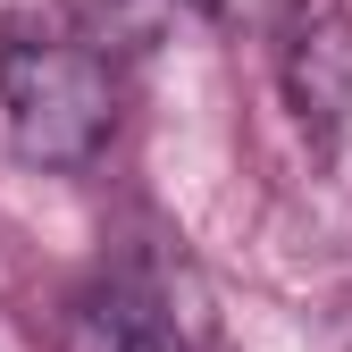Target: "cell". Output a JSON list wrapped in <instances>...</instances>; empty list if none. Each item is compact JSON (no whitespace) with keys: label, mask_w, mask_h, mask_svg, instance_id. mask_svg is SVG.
Here are the masks:
<instances>
[{"label":"cell","mask_w":352,"mask_h":352,"mask_svg":"<svg viewBox=\"0 0 352 352\" xmlns=\"http://www.w3.org/2000/svg\"><path fill=\"white\" fill-rule=\"evenodd\" d=\"M59 352H193L176 311L135 277H93L59 311Z\"/></svg>","instance_id":"cell-3"},{"label":"cell","mask_w":352,"mask_h":352,"mask_svg":"<svg viewBox=\"0 0 352 352\" xmlns=\"http://www.w3.org/2000/svg\"><path fill=\"white\" fill-rule=\"evenodd\" d=\"M285 101L319 151L344 143L352 126V17L344 9H302L285 34Z\"/></svg>","instance_id":"cell-2"},{"label":"cell","mask_w":352,"mask_h":352,"mask_svg":"<svg viewBox=\"0 0 352 352\" xmlns=\"http://www.w3.org/2000/svg\"><path fill=\"white\" fill-rule=\"evenodd\" d=\"M0 126L17 160L34 168H84L101 160L118 126V84L93 34L51 25V17H9L0 25Z\"/></svg>","instance_id":"cell-1"},{"label":"cell","mask_w":352,"mask_h":352,"mask_svg":"<svg viewBox=\"0 0 352 352\" xmlns=\"http://www.w3.org/2000/svg\"><path fill=\"white\" fill-rule=\"evenodd\" d=\"M76 9H84V34L93 42H109V51H151L176 0H76Z\"/></svg>","instance_id":"cell-4"},{"label":"cell","mask_w":352,"mask_h":352,"mask_svg":"<svg viewBox=\"0 0 352 352\" xmlns=\"http://www.w3.org/2000/svg\"><path fill=\"white\" fill-rule=\"evenodd\" d=\"M201 17H218V25H277L294 0H193Z\"/></svg>","instance_id":"cell-5"}]
</instances>
